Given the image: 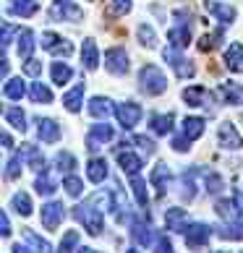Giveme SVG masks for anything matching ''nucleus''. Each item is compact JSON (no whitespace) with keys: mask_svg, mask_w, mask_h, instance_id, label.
Segmentation results:
<instances>
[{"mask_svg":"<svg viewBox=\"0 0 243 253\" xmlns=\"http://www.w3.org/2000/svg\"><path fill=\"white\" fill-rule=\"evenodd\" d=\"M139 89H142L146 97H160V94H165V89H167L165 73L157 68V65L146 63L144 68L139 71Z\"/></svg>","mask_w":243,"mask_h":253,"instance_id":"f257e3e1","label":"nucleus"},{"mask_svg":"<svg viewBox=\"0 0 243 253\" xmlns=\"http://www.w3.org/2000/svg\"><path fill=\"white\" fill-rule=\"evenodd\" d=\"M73 217L84 224V230H87L89 235H99V232H102V211L95 209L92 201L73 206Z\"/></svg>","mask_w":243,"mask_h":253,"instance_id":"f03ea898","label":"nucleus"},{"mask_svg":"<svg viewBox=\"0 0 243 253\" xmlns=\"http://www.w3.org/2000/svg\"><path fill=\"white\" fill-rule=\"evenodd\" d=\"M162 58H165V63L175 71V76H178V79H194L196 68L191 65V60H186L183 55L178 52V47H165V50H162Z\"/></svg>","mask_w":243,"mask_h":253,"instance_id":"7ed1b4c3","label":"nucleus"},{"mask_svg":"<svg viewBox=\"0 0 243 253\" xmlns=\"http://www.w3.org/2000/svg\"><path fill=\"white\" fill-rule=\"evenodd\" d=\"M50 18H52V21H81L84 11L73 3V0H52Z\"/></svg>","mask_w":243,"mask_h":253,"instance_id":"20e7f679","label":"nucleus"},{"mask_svg":"<svg viewBox=\"0 0 243 253\" xmlns=\"http://www.w3.org/2000/svg\"><path fill=\"white\" fill-rule=\"evenodd\" d=\"M105 68L113 73V76H126L131 63H128V52L123 47H110L105 52Z\"/></svg>","mask_w":243,"mask_h":253,"instance_id":"39448f33","label":"nucleus"},{"mask_svg":"<svg viewBox=\"0 0 243 253\" xmlns=\"http://www.w3.org/2000/svg\"><path fill=\"white\" fill-rule=\"evenodd\" d=\"M142 107L136 105V102H120V105H115V118H118V123L123 126L126 130H131L139 120H142Z\"/></svg>","mask_w":243,"mask_h":253,"instance_id":"423d86ee","label":"nucleus"},{"mask_svg":"<svg viewBox=\"0 0 243 253\" xmlns=\"http://www.w3.org/2000/svg\"><path fill=\"white\" fill-rule=\"evenodd\" d=\"M113 136H115V133H113V126H107V123L92 126L89 133H87V149H89V152H97L102 144L113 141Z\"/></svg>","mask_w":243,"mask_h":253,"instance_id":"0eeeda50","label":"nucleus"},{"mask_svg":"<svg viewBox=\"0 0 243 253\" xmlns=\"http://www.w3.org/2000/svg\"><path fill=\"white\" fill-rule=\"evenodd\" d=\"M110 209H113V217L118 224H123L126 217H128V199L123 188H120V183H113V191H110Z\"/></svg>","mask_w":243,"mask_h":253,"instance_id":"6e6552de","label":"nucleus"},{"mask_svg":"<svg viewBox=\"0 0 243 253\" xmlns=\"http://www.w3.org/2000/svg\"><path fill=\"white\" fill-rule=\"evenodd\" d=\"M212 238V227H207V224H201V222H194L186 227V246L189 248H201V246H207Z\"/></svg>","mask_w":243,"mask_h":253,"instance_id":"1a4fd4ad","label":"nucleus"},{"mask_svg":"<svg viewBox=\"0 0 243 253\" xmlns=\"http://www.w3.org/2000/svg\"><path fill=\"white\" fill-rule=\"evenodd\" d=\"M40 44H42V50H48V52H52V55H63V58H68V55L73 52V44L65 42L63 37H58L55 32H45Z\"/></svg>","mask_w":243,"mask_h":253,"instance_id":"9d476101","label":"nucleus"},{"mask_svg":"<svg viewBox=\"0 0 243 253\" xmlns=\"http://www.w3.org/2000/svg\"><path fill=\"white\" fill-rule=\"evenodd\" d=\"M63 217H65V211H63V204H58V201L45 204L42 211H40V219H42V224H45V230H58L60 222H63Z\"/></svg>","mask_w":243,"mask_h":253,"instance_id":"9b49d317","label":"nucleus"},{"mask_svg":"<svg viewBox=\"0 0 243 253\" xmlns=\"http://www.w3.org/2000/svg\"><path fill=\"white\" fill-rule=\"evenodd\" d=\"M217 141L222 149H241L243 146V136L238 133V128L230 123V120H225V123L220 126L217 130Z\"/></svg>","mask_w":243,"mask_h":253,"instance_id":"f8f14e48","label":"nucleus"},{"mask_svg":"<svg viewBox=\"0 0 243 253\" xmlns=\"http://www.w3.org/2000/svg\"><path fill=\"white\" fill-rule=\"evenodd\" d=\"M170 180H173V172H170V167H167L165 162H160V165H154L152 167V175H149V183L157 188V193L160 196H165V191L170 188Z\"/></svg>","mask_w":243,"mask_h":253,"instance_id":"ddd939ff","label":"nucleus"},{"mask_svg":"<svg viewBox=\"0 0 243 253\" xmlns=\"http://www.w3.org/2000/svg\"><path fill=\"white\" fill-rule=\"evenodd\" d=\"M204 8H207V13H212L217 21L222 24H233L236 21V8L233 5H225V3H217V0H204Z\"/></svg>","mask_w":243,"mask_h":253,"instance_id":"4468645a","label":"nucleus"},{"mask_svg":"<svg viewBox=\"0 0 243 253\" xmlns=\"http://www.w3.org/2000/svg\"><path fill=\"white\" fill-rule=\"evenodd\" d=\"M37 136H40L45 144H55L60 138V126L55 123L52 118H37Z\"/></svg>","mask_w":243,"mask_h":253,"instance_id":"2eb2a0df","label":"nucleus"},{"mask_svg":"<svg viewBox=\"0 0 243 253\" xmlns=\"http://www.w3.org/2000/svg\"><path fill=\"white\" fill-rule=\"evenodd\" d=\"M183 102L189 107H209L207 102H212V94L204 86H189L183 89Z\"/></svg>","mask_w":243,"mask_h":253,"instance_id":"dca6fc26","label":"nucleus"},{"mask_svg":"<svg viewBox=\"0 0 243 253\" xmlns=\"http://www.w3.org/2000/svg\"><path fill=\"white\" fill-rule=\"evenodd\" d=\"M131 235H134V240L139 243V246H152L154 230H152V224H149V222L134 219V222H131Z\"/></svg>","mask_w":243,"mask_h":253,"instance_id":"f3484780","label":"nucleus"},{"mask_svg":"<svg viewBox=\"0 0 243 253\" xmlns=\"http://www.w3.org/2000/svg\"><path fill=\"white\" fill-rule=\"evenodd\" d=\"M81 63L87 71H97V65H99V50H97V42L92 37L84 40V44H81Z\"/></svg>","mask_w":243,"mask_h":253,"instance_id":"a211bd4d","label":"nucleus"},{"mask_svg":"<svg viewBox=\"0 0 243 253\" xmlns=\"http://www.w3.org/2000/svg\"><path fill=\"white\" fill-rule=\"evenodd\" d=\"M225 68L233 73H243V44L241 42H233L225 50Z\"/></svg>","mask_w":243,"mask_h":253,"instance_id":"6ab92c4d","label":"nucleus"},{"mask_svg":"<svg viewBox=\"0 0 243 253\" xmlns=\"http://www.w3.org/2000/svg\"><path fill=\"white\" fill-rule=\"evenodd\" d=\"M118 165H120V170H123V172L139 175V170L144 167V159L136 157L134 152H123V149H120V152H118Z\"/></svg>","mask_w":243,"mask_h":253,"instance_id":"aec40b11","label":"nucleus"},{"mask_svg":"<svg viewBox=\"0 0 243 253\" xmlns=\"http://www.w3.org/2000/svg\"><path fill=\"white\" fill-rule=\"evenodd\" d=\"M186 219H189V214H186V209H178V206L165 211V224L173 232H186Z\"/></svg>","mask_w":243,"mask_h":253,"instance_id":"412c9836","label":"nucleus"},{"mask_svg":"<svg viewBox=\"0 0 243 253\" xmlns=\"http://www.w3.org/2000/svg\"><path fill=\"white\" fill-rule=\"evenodd\" d=\"M87 177H89L92 183H105V177H107V162H105V157H92L89 159Z\"/></svg>","mask_w":243,"mask_h":253,"instance_id":"4be33fe9","label":"nucleus"},{"mask_svg":"<svg viewBox=\"0 0 243 253\" xmlns=\"http://www.w3.org/2000/svg\"><path fill=\"white\" fill-rule=\"evenodd\" d=\"M220 97L228 105H243V86L236 81H225V84H220Z\"/></svg>","mask_w":243,"mask_h":253,"instance_id":"5701e85b","label":"nucleus"},{"mask_svg":"<svg viewBox=\"0 0 243 253\" xmlns=\"http://www.w3.org/2000/svg\"><path fill=\"white\" fill-rule=\"evenodd\" d=\"M16 42H18V44H16L18 55H21L24 60H29V58H32V52H34V47H37L34 32H32V29H21V32H18V40H16Z\"/></svg>","mask_w":243,"mask_h":253,"instance_id":"b1692460","label":"nucleus"},{"mask_svg":"<svg viewBox=\"0 0 243 253\" xmlns=\"http://www.w3.org/2000/svg\"><path fill=\"white\" fill-rule=\"evenodd\" d=\"M110 112H113V102H110L107 97H92V99H89V115H92V118L107 120Z\"/></svg>","mask_w":243,"mask_h":253,"instance_id":"393cba45","label":"nucleus"},{"mask_svg":"<svg viewBox=\"0 0 243 253\" xmlns=\"http://www.w3.org/2000/svg\"><path fill=\"white\" fill-rule=\"evenodd\" d=\"M37 8H40L37 0H8V11H11L13 16H21V18L34 16Z\"/></svg>","mask_w":243,"mask_h":253,"instance_id":"a878e982","label":"nucleus"},{"mask_svg":"<svg viewBox=\"0 0 243 253\" xmlns=\"http://www.w3.org/2000/svg\"><path fill=\"white\" fill-rule=\"evenodd\" d=\"M18 154H21L26 162H29L32 170H37V172H42V170H45V157H42V152H40V149H37L34 144H24Z\"/></svg>","mask_w":243,"mask_h":253,"instance_id":"bb28decb","label":"nucleus"},{"mask_svg":"<svg viewBox=\"0 0 243 253\" xmlns=\"http://www.w3.org/2000/svg\"><path fill=\"white\" fill-rule=\"evenodd\" d=\"M63 105L68 112H79L81 105H84V84H76L68 94H63Z\"/></svg>","mask_w":243,"mask_h":253,"instance_id":"cd10ccee","label":"nucleus"},{"mask_svg":"<svg viewBox=\"0 0 243 253\" xmlns=\"http://www.w3.org/2000/svg\"><path fill=\"white\" fill-rule=\"evenodd\" d=\"M167 42H170L173 47H178V50L189 47V42H191V29H189V26H175V29L167 32Z\"/></svg>","mask_w":243,"mask_h":253,"instance_id":"c85d7f7f","label":"nucleus"},{"mask_svg":"<svg viewBox=\"0 0 243 253\" xmlns=\"http://www.w3.org/2000/svg\"><path fill=\"white\" fill-rule=\"evenodd\" d=\"M3 94H5L8 99H13V102L24 99V94H26V84H24V79H21V76H18V79H8L5 86H3Z\"/></svg>","mask_w":243,"mask_h":253,"instance_id":"c756f323","label":"nucleus"},{"mask_svg":"<svg viewBox=\"0 0 243 253\" xmlns=\"http://www.w3.org/2000/svg\"><path fill=\"white\" fill-rule=\"evenodd\" d=\"M131 188H134V196H136V204L146 211L149 209V193H146V183L142 180L139 175H131Z\"/></svg>","mask_w":243,"mask_h":253,"instance_id":"7c9ffc66","label":"nucleus"},{"mask_svg":"<svg viewBox=\"0 0 243 253\" xmlns=\"http://www.w3.org/2000/svg\"><path fill=\"white\" fill-rule=\"evenodd\" d=\"M173 120H175V118L170 115V112H167V115H152V118H149V126H152L154 133L167 136V133L173 130Z\"/></svg>","mask_w":243,"mask_h":253,"instance_id":"2f4dec72","label":"nucleus"},{"mask_svg":"<svg viewBox=\"0 0 243 253\" xmlns=\"http://www.w3.org/2000/svg\"><path fill=\"white\" fill-rule=\"evenodd\" d=\"M50 73H52V84H58V86H63V84H68L73 79V68L68 63H52Z\"/></svg>","mask_w":243,"mask_h":253,"instance_id":"473e14b6","label":"nucleus"},{"mask_svg":"<svg viewBox=\"0 0 243 253\" xmlns=\"http://www.w3.org/2000/svg\"><path fill=\"white\" fill-rule=\"evenodd\" d=\"M214 209H217V214H220V217L225 219V222H233V219L238 217V211H241L238 204H236V199H233V201H230V199H220Z\"/></svg>","mask_w":243,"mask_h":253,"instance_id":"72a5a7b5","label":"nucleus"},{"mask_svg":"<svg viewBox=\"0 0 243 253\" xmlns=\"http://www.w3.org/2000/svg\"><path fill=\"white\" fill-rule=\"evenodd\" d=\"M217 235L222 240H243V222H228L225 227H217Z\"/></svg>","mask_w":243,"mask_h":253,"instance_id":"f704fd0d","label":"nucleus"},{"mask_svg":"<svg viewBox=\"0 0 243 253\" xmlns=\"http://www.w3.org/2000/svg\"><path fill=\"white\" fill-rule=\"evenodd\" d=\"M11 209H13L16 214H21V217H29V214H32V199H29L26 193H13Z\"/></svg>","mask_w":243,"mask_h":253,"instance_id":"c9c22d12","label":"nucleus"},{"mask_svg":"<svg viewBox=\"0 0 243 253\" xmlns=\"http://www.w3.org/2000/svg\"><path fill=\"white\" fill-rule=\"evenodd\" d=\"M183 133L191 138V141H196L201 133H204V118H186L183 120Z\"/></svg>","mask_w":243,"mask_h":253,"instance_id":"e433bc0d","label":"nucleus"},{"mask_svg":"<svg viewBox=\"0 0 243 253\" xmlns=\"http://www.w3.org/2000/svg\"><path fill=\"white\" fill-rule=\"evenodd\" d=\"M196 175H199V170H186V172L181 175V185H183L181 193H183V199H189V201L196 199V191H194V188H196V183H194Z\"/></svg>","mask_w":243,"mask_h":253,"instance_id":"4c0bfd02","label":"nucleus"},{"mask_svg":"<svg viewBox=\"0 0 243 253\" xmlns=\"http://www.w3.org/2000/svg\"><path fill=\"white\" fill-rule=\"evenodd\" d=\"M34 188H37V193H40V196H52L58 185H55V180H52V177H50L48 172L42 170V175L37 177V183H34Z\"/></svg>","mask_w":243,"mask_h":253,"instance_id":"58836bf2","label":"nucleus"},{"mask_svg":"<svg viewBox=\"0 0 243 253\" xmlns=\"http://www.w3.org/2000/svg\"><path fill=\"white\" fill-rule=\"evenodd\" d=\"M201 177H204V185H207L209 193H220L222 188H225V183H222V177L217 172L212 170H201Z\"/></svg>","mask_w":243,"mask_h":253,"instance_id":"ea45409f","label":"nucleus"},{"mask_svg":"<svg viewBox=\"0 0 243 253\" xmlns=\"http://www.w3.org/2000/svg\"><path fill=\"white\" fill-rule=\"evenodd\" d=\"M5 120H8V123H11L16 130H21V133L26 130V115H24L18 107H8V110H5Z\"/></svg>","mask_w":243,"mask_h":253,"instance_id":"a19ab883","label":"nucleus"},{"mask_svg":"<svg viewBox=\"0 0 243 253\" xmlns=\"http://www.w3.org/2000/svg\"><path fill=\"white\" fill-rule=\"evenodd\" d=\"M136 34H139V42H142L144 47H149V50L157 47V34H154V29H152L149 24H142V26L136 29Z\"/></svg>","mask_w":243,"mask_h":253,"instance_id":"79ce46f5","label":"nucleus"},{"mask_svg":"<svg viewBox=\"0 0 243 253\" xmlns=\"http://www.w3.org/2000/svg\"><path fill=\"white\" fill-rule=\"evenodd\" d=\"M29 97H32V102H52V91L45 86V84H32L29 86Z\"/></svg>","mask_w":243,"mask_h":253,"instance_id":"37998d69","label":"nucleus"},{"mask_svg":"<svg viewBox=\"0 0 243 253\" xmlns=\"http://www.w3.org/2000/svg\"><path fill=\"white\" fill-rule=\"evenodd\" d=\"M220 42H222V29L212 32V34H204L201 40H199V50H201V52H212Z\"/></svg>","mask_w":243,"mask_h":253,"instance_id":"c03bdc74","label":"nucleus"},{"mask_svg":"<svg viewBox=\"0 0 243 253\" xmlns=\"http://www.w3.org/2000/svg\"><path fill=\"white\" fill-rule=\"evenodd\" d=\"M21 167H24V157L13 154L11 159H8V165H5V177L8 180H16V177L21 175Z\"/></svg>","mask_w":243,"mask_h":253,"instance_id":"a18cd8bd","label":"nucleus"},{"mask_svg":"<svg viewBox=\"0 0 243 253\" xmlns=\"http://www.w3.org/2000/svg\"><path fill=\"white\" fill-rule=\"evenodd\" d=\"M24 235H26V240H29L32 246L37 248V253H52V248H50V243H48V240H42V238L37 235L34 230H24Z\"/></svg>","mask_w":243,"mask_h":253,"instance_id":"49530a36","label":"nucleus"},{"mask_svg":"<svg viewBox=\"0 0 243 253\" xmlns=\"http://www.w3.org/2000/svg\"><path fill=\"white\" fill-rule=\"evenodd\" d=\"M79 246V232L76 230H68L63 235V240H60V248H58V253H73V248Z\"/></svg>","mask_w":243,"mask_h":253,"instance_id":"de8ad7c7","label":"nucleus"},{"mask_svg":"<svg viewBox=\"0 0 243 253\" xmlns=\"http://www.w3.org/2000/svg\"><path fill=\"white\" fill-rule=\"evenodd\" d=\"M55 165H58L60 172H71L73 167H76V157L68 154V152H58V157H55Z\"/></svg>","mask_w":243,"mask_h":253,"instance_id":"09e8293b","label":"nucleus"},{"mask_svg":"<svg viewBox=\"0 0 243 253\" xmlns=\"http://www.w3.org/2000/svg\"><path fill=\"white\" fill-rule=\"evenodd\" d=\"M63 188H65V193L68 196H73V199H76V196H81V191H84V183L79 180L76 175H68L63 180Z\"/></svg>","mask_w":243,"mask_h":253,"instance_id":"8fccbe9b","label":"nucleus"},{"mask_svg":"<svg viewBox=\"0 0 243 253\" xmlns=\"http://www.w3.org/2000/svg\"><path fill=\"white\" fill-rule=\"evenodd\" d=\"M131 8H134L131 0H110V13L113 16H126Z\"/></svg>","mask_w":243,"mask_h":253,"instance_id":"3c124183","label":"nucleus"},{"mask_svg":"<svg viewBox=\"0 0 243 253\" xmlns=\"http://www.w3.org/2000/svg\"><path fill=\"white\" fill-rule=\"evenodd\" d=\"M21 71L26 73V76L37 79V76H40V73H42V63H40V60H34V58H29V60L24 63V68H21Z\"/></svg>","mask_w":243,"mask_h":253,"instance_id":"603ef678","label":"nucleus"},{"mask_svg":"<svg viewBox=\"0 0 243 253\" xmlns=\"http://www.w3.org/2000/svg\"><path fill=\"white\" fill-rule=\"evenodd\" d=\"M134 144H139V149H142V152H146V154H154V149H157V144L152 141V138H146V136H136Z\"/></svg>","mask_w":243,"mask_h":253,"instance_id":"864d4df0","label":"nucleus"},{"mask_svg":"<svg viewBox=\"0 0 243 253\" xmlns=\"http://www.w3.org/2000/svg\"><path fill=\"white\" fill-rule=\"evenodd\" d=\"M173 149H175V152H189V149H191V138L189 136H175L173 138Z\"/></svg>","mask_w":243,"mask_h":253,"instance_id":"5fc2aeb1","label":"nucleus"},{"mask_svg":"<svg viewBox=\"0 0 243 253\" xmlns=\"http://www.w3.org/2000/svg\"><path fill=\"white\" fill-rule=\"evenodd\" d=\"M154 253H175V248H173V240L167 238V235H162L160 240H157V251Z\"/></svg>","mask_w":243,"mask_h":253,"instance_id":"6e6d98bb","label":"nucleus"},{"mask_svg":"<svg viewBox=\"0 0 243 253\" xmlns=\"http://www.w3.org/2000/svg\"><path fill=\"white\" fill-rule=\"evenodd\" d=\"M0 232H3L5 238L11 235V219H8V214H5V211L0 214Z\"/></svg>","mask_w":243,"mask_h":253,"instance_id":"4d7b16f0","label":"nucleus"},{"mask_svg":"<svg viewBox=\"0 0 243 253\" xmlns=\"http://www.w3.org/2000/svg\"><path fill=\"white\" fill-rule=\"evenodd\" d=\"M11 34H13L11 24H3V47H8V44H11Z\"/></svg>","mask_w":243,"mask_h":253,"instance_id":"13d9d810","label":"nucleus"},{"mask_svg":"<svg viewBox=\"0 0 243 253\" xmlns=\"http://www.w3.org/2000/svg\"><path fill=\"white\" fill-rule=\"evenodd\" d=\"M3 144H5V149H13V138H11V133H3Z\"/></svg>","mask_w":243,"mask_h":253,"instance_id":"bf43d9fd","label":"nucleus"},{"mask_svg":"<svg viewBox=\"0 0 243 253\" xmlns=\"http://www.w3.org/2000/svg\"><path fill=\"white\" fill-rule=\"evenodd\" d=\"M13 253H32V251L26 248V246H21V243H16V246H13Z\"/></svg>","mask_w":243,"mask_h":253,"instance_id":"052dcab7","label":"nucleus"},{"mask_svg":"<svg viewBox=\"0 0 243 253\" xmlns=\"http://www.w3.org/2000/svg\"><path fill=\"white\" fill-rule=\"evenodd\" d=\"M236 204H238V209H241V214H243V193H236Z\"/></svg>","mask_w":243,"mask_h":253,"instance_id":"680f3d73","label":"nucleus"},{"mask_svg":"<svg viewBox=\"0 0 243 253\" xmlns=\"http://www.w3.org/2000/svg\"><path fill=\"white\" fill-rule=\"evenodd\" d=\"M79 253H97L95 248H79Z\"/></svg>","mask_w":243,"mask_h":253,"instance_id":"e2e57ef3","label":"nucleus"},{"mask_svg":"<svg viewBox=\"0 0 243 253\" xmlns=\"http://www.w3.org/2000/svg\"><path fill=\"white\" fill-rule=\"evenodd\" d=\"M126 253H139V251H126Z\"/></svg>","mask_w":243,"mask_h":253,"instance_id":"0e129e2a","label":"nucleus"},{"mask_svg":"<svg viewBox=\"0 0 243 253\" xmlns=\"http://www.w3.org/2000/svg\"><path fill=\"white\" fill-rule=\"evenodd\" d=\"M212 253H222V251H212Z\"/></svg>","mask_w":243,"mask_h":253,"instance_id":"69168bd1","label":"nucleus"}]
</instances>
